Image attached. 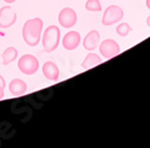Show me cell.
I'll use <instances>...</instances> for the list:
<instances>
[{"instance_id":"6da1fadb","label":"cell","mask_w":150,"mask_h":148,"mask_svg":"<svg viewBox=\"0 0 150 148\" xmlns=\"http://www.w3.org/2000/svg\"><path fill=\"white\" fill-rule=\"evenodd\" d=\"M43 27V21L39 17L28 19L23 26L22 29V36L23 40L28 46L34 47L41 40V33Z\"/></svg>"},{"instance_id":"7a4b0ae2","label":"cell","mask_w":150,"mask_h":148,"mask_svg":"<svg viewBox=\"0 0 150 148\" xmlns=\"http://www.w3.org/2000/svg\"><path fill=\"white\" fill-rule=\"evenodd\" d=\"M60 42V29L57 26H49L42 36V46L43 51L51 53L55 51Z\"/></svg>"},{"instance_id":"3957f363","label":"cell","mask_w":150,"mask_h":148,"mask_svg":"<svg viewBox=\"0 0 150 148\" xmlns=\"http://www.w3.org/2000/svg\"><path fill=\"white\" fill-rule=\"evenodd\" d=\"M39 60L33 54H24L18 60V69L24 75H34L39 70Z\"/></svg>"},{"instance_id":"277c9868","label":"cell","mask_w":150,"mask_h":148,"mask_svg":"<svg viewBox=\"0 0 150 148\" xmlns=\"http://www.w3.org/2000/svg\"><path fill=\"white\" fill-rule=\"evenodd\" d=\"M124 17V11L120 6L118 5H110L106 9L103 17H102V24L106 27L113 26V24L118 23L119 21H121Z\"/></svg>"},{"instance_id":"5b68a950","label":"cell","mask_w":150,"mask_h":148,"mask_svg":"<svg viewBox=\"0 0 150 148\" xmlns=\"http://www.w3.org/2000/svg\"><path fill=\"white\" fill-rule=\"evenodd\" d=\"M98 48H100V53H101V56H103L105 59H112L120 53V46L113 39L103 40L100 43Z\"/></svg>"},{"instance_id":"8992f818","label":"cell","mask_w":150,"mask_h":148,"mask_svg":"<svg viewBox=\"0 0 150 148\" xmlns=\"http://www.w3.org/2000/svg\"><path fill=\"white\" fill-rule=\"evenodd\" d=\"M58 21L62 28H72L77 23V14L71 7H64L58 16Z\"/></svg>"},{"instance_id":"52a82bcc","label":"cell","mask_w":150,"mask_h":148,"mask_svg":"<svg viewBox=\"0 0 150 148\" xmlns=\"http://www.w3.org/2000/svg\"><path fill=\"white\" fill-rule=\"evenodd\" d=\"M17 21V15L11 6H3L0 9V28L6 29L12 27Z\"/></svg>"},{"instance_id":"ba28073f","label":"cell","mask_w":150,"mask_h":148,"mask_svg":"<svg viewBox=\"0 0 150 148\" xmlns=\"http://www.w3.org/2000/svg\"><path fill=\"white\" fill-rule=\"evenodd\" d=\"M81 43V35L78 31H69L62 38V47L67 51H73L76 49Z\"/></svg>"},{"instance_id":"9c48e42d","label":"cell","mask_w":150,"mask_h":148,"mask_svg":"<svg viewBox=\"0 0 150 148\" xmlns=\"http://www.w3.org/2000/svg\"><path fill=\"white\" fill-rule=\"evenodd\" d=\"M100 43V34L97 30H90L83 40V46L86 51H94Z\"/></svg>"},{"instance_id":"30bf717a","label":"cell","mask_w":150,"mask_h":148,"mask_svg":"<svg viewBox=\"0 0 150 148\" xmlns=\"http://www.w3.org/2000/svg\"><path fill=\"white\" fill-rule=\"evenodd\" d=\"M42 72H43L45 77L49 81L55 82L59 80V73H60L59 68L55 65V63H53V61H46L42 66Z\"/></svg>"},{"instance_id":"8fae6325","label":"cell","mask_w":150,"mask_h":148,"mask_svg":"<svg viewBox=\"0 0 150 148\" xmlns=\"http://www.w3.org/2000/svg\"><path fill=\"white\" fill-rule=\"evenodd\" d=\"M8 89L13 96H21L23 94H25L27 92V83L21 78H15L10 82Z\"/></svg>"},{"instance_id":"7c38bea8","label":"cell","mask_w":150,"mask_h":148,"mask_svg":"<svg viewBox=\"0 0 150 148\" xmlns=\"http://www.w3.org/2000/svg\"><path fill=\"white\" fill-rule=\"evenodd\" d=\"M102 63V59L100 58L97 54L95 53H89V54H86L85 59L83 60V63H82V69L83 70H89L91 68H95L96 65L98 64H101Z\"/></svg>"},{"instance_id":"4fadbf2b","label":"cell","mask_w":150,"mask_h":148,"mask_svg":"<svg viewBox=\"0 0 150 148\" xmlns=\"http://www.w3.org/2000/svg\"><path fill=\"white\" fill-rule=\"evenodd\" d=\"M17 56H18L17 48H15V47H7L5 51L3 52V65L6 66L10 63H12L13 60L17 59Z\"/></svg>"},{"instance_id":"5bb4252c","label":"cell","mask_w":150,"mask_h":148,"mask_svg":"<svg viewBox=\"0 0 150 148\" xmlns=\"http://www.w3.org/2000/svg\"><path fill=\"white\" fill-rule=\"evenodd\" d=\"M85 9L91 12H98L102 10V6H101L100 0H88L85 3Z\"/></svg>"},{"instance_id":"9a60e30c","label":"cell","mask_w":150,"mask_h":148,"mask_svg":"<svg viewBox=\"0 0 150 148\" xmlns=\"http://www.w3.org/2000/svg\"><path fill=\"white\" fill-rule=\"evenodd\" d=\"M132 30L131 26L129 23H120L119 26L117 27V33L119 36H122V38H125V36H127L129 33Z\"/></svg>"},{"instance_id":"2e32d148","label":"cell","mask_w":150,"mask_h":148,"mask_svg":"<svg viewBox=\"0 0 150 148\" xmlns=\"http://www.w3.org/2000/svg\"><path fill=\"white\" fill-rule=\"evenodd\" d=\"M4 90H5V88L0 85V100H1V99L4 97Z\"/></svg>"},{"instance_id":"e0dca14e","label":"cell","mask_w":150,"mask_h":148,"mask_svg":"<svg viewBox=\"0 0 150 148\" xmlns=\"http://www.w3.org/2000/svg\"><path fill=\"white\" fill-rule=\"evenodd\" d=\"M0 85L5 88V80H4V77H3L1 75H0Z\"/></svg>"},{"instance_id":"ac0fdd59","label":"cell","mask_w":150,"mask_h":148,"mask_svg":"<svg viewBox=\"0 0 150 148\" xmlns=\"http://www.w3.org/2000/svg\"><path fill=\"white\" fill-rule=\"evenodd\" d=\"M145 5H146V7L150 10V0H145Z\"/></svg>"},{"instance_id":"d6986e66","label":"cell","mask_w":150,"mask_h":148,"mask_svg":"<svg viewBox=\"0 0 150 148\" xmlns=\"http://www.w3.org/2000/svg\"><path fill=\"white\" fill-rule=\"evenodd\" d=\"M146 26L150 28V16H148V18H146Z\"/></svg>"},{"instance_id":"ffe728a7","label":"cell","mask_w":150,"mask_h":148,"mask_svg":"<svg viewBox=\"0 0 150 148\" xmlns=\"http://www.w3.org/2000/svg\"><path fill=\"white\" fill-rule=\"evenodd\" d=\"M5 3H7V4H12V3H15L16 0H4Z\"/></svg>"}]
</instances>
